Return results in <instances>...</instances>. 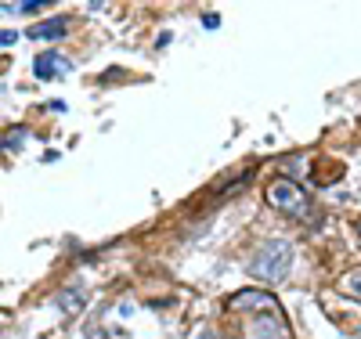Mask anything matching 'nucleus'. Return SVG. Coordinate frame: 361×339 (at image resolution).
Listing matches in <instances>:
<instances>
[{"instance_id": "obj_1", "label": "nucleus", "mask_w": 361, "mask_h": 339, "mask_svg": "<svg viewBox=\"0 0 361 339\" xmlns=\"http://www.w3.org/2000/svg\"><path fill=\"white\" fill-rule=\"evenodd\" d=\"M289 267H293V245L289 242H267L253 253L250 260V274L257 282H267V285H279L289 278Z\"/></svg>"}, {"instance_id": "obj_2", "label": "nucleus", "mask_w": 361, "mask_h": 339, "mask_svg": "<svg viewBox=\"0 0 361 339\" xmlns=\"http://www.w3.org/2000/svg\"><path fill=\"white\" fill-rule=\"evenodd\" d=\"M264 199H267L271 209L286 213V217H307V213H311L307 192L300 188L293 177H275V180H271L267 188H264Z\"/></svg>"}, {"instance_id": "obj_3", "label": "nucleus", "mask_w": 361, "mask_h": 339, "mask_svg": "<svg viewBox=\"0 0 361 339\" xmlns=\"http://www.w3.org/2000/svg\"><path fill=\"white\" fill-rule=\"evenodd\" d=\"M250 332H253V339H289V325L279 311V303L267 307V311H257V321Z\"/></svg>"}, {"instance_id": "obj_4", "label": "nucleus", "mask_w": 361, "mask_h": 339, "mask_svg": "<svg viewBox=\"0 0 361 339\" xmlns=\"http://www.w3.org/2000/svg\"><path fill=\"white\" fill-rule=\"evenodd\" d=\"M33 73H37V80H54V76L73 73V61H69L66 54H58V51H44V54H37V61H33Z\"/></svg>"}, {"instance_id": "obj_5", "label": "nucleus", "mask_w": 361, "mask_h": 339, "mask_svg": "<svg viewBox=\"0 0 361 339\" xmlns=\"http://www.w3.org/2000/svg\"><path fill=\"white\" fill-rule=\"evenodd\" d=\"M231 307H235V311H267V307H275L279 300L275 296H271V292H264V289H243V292H235L231 300H228Z\"/></svg>"}, {"instance_id": "obj_6", "label": "nucleus", "mask_w": 361, "mask_h": 339, "mask_svg": "<svg viewBox=\"0 0 361 339\" xmlns=\"http://www.w3.org/2000/svg\"><path fill=\"white\" fill-rule=\"evenodd\" d=\"M66 29H69L66 18H47V22H37L29 29V37L33 40H58V37H66Z\"/></svg>"}, {"instance_id": "obj_7", "label": "nucleus", "mask_w": 361, "mask_h": 339, "mask_svg": "<svg viewBox=\"0 0 361 339\" xmlns=\"http://www.w3.org/2000/svg\"><path fill=\"white\" fill-rule=\"evenodd\" d=\"M58 307L73 318V314H80V307H83V292L80 289H66V292H58Z\"/></svg>"}, {"instance_id": "obj_8", "label": "nucleus", "mask_w": 361, "mask_h": 339, "mask_svg": "<svg viewBox=\"0 0 361 339\" xmlns=\"http://www.w3.org/2000/svg\"><path fill=\"white\" fill-rule=\"evenodd\" d=\"M22 141H25V130H22V127H15V134H11V137H4V152H18V148H22Z\"/></svg>"}, {"instance_id": "obj_9", "label": "nucleus", "mask_w": 361, "mask_h": 339, "mask_svg": "<svg viewBox=\"0 0 361 339\" xmlns=\"http://www.w3.org/2000/svg\"><path fill=\"white\" fill-rule=\"evenodd\" d=\"M343 292H354V296H361V271L357 274H350V278H343V285H340Z\"/></svg>"}, {"instance_id": "obj_10", "label": "nucleus", "mask_w": 361, "mask_h": 339, "mask_svg": "<svg viewBox=\"0 0 361 339\" xmlns=\"http://www.w3.org/2000/svg\"><path fill=\"white\" fill-rule=\"evenodd\" d=\"M18 40V33H11V29H4V33H0V44H4V47H11Z\"/></svg>"}, {"instance_id": "obj_11", "label": "nucleus", "mask_w": 361, "mask_h": 339, "mask_svg": "<svg viewBox=\"0 0 361 339\" xmlns=\"http://www.w3.org/2000/svg\"><path fill=\"white\" fill-rule=\"evenodd\" d=\"M202 25H206V29H217L221 18H217V15H202Z\"/></svg>"}, {"instance_id": "obj_12", "label": "nucleus", "mask_w": 361, "mask_h": 339, "mask_svg": "<svg viewBox=\"0 0 361 339\" xmlns=\"http://www.w3.org/2000/svg\"><path fill=\"white\" fill-rule=\"evenodd\" d=\"M195 339H221V332H214V328H202Z\"/></svg>"}, {"instance_id": "obj_13", "label": "nucleus", "mask_w": 361, "mask_h": 339, "mask_svg": "<svg viewBox=\"0 0 361 339\" xmlns=\"http://www.w3.org/2000/svg\"><path fill=\"white\" fill-rule=\"evenodd\" d=\"M357 235H361V221H357Z\"/></svg>"}]
</instances>
